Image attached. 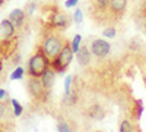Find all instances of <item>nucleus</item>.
Here are the masks:
<instances>
[{"label":"nucleus","instance_id":"f257e3e1","mask_svg":"<svg viewBox=\"0 0 146 132\" xmlns=\"http://www.w3.org/2000/svg\"><path fill=\"white\" fill-rule=\"evenodd\" d=\"M50 62H51V59L42 52V49H40L28 60V75L29 76L41 78L42 72L50 66Z\"/></svg>","mask_w":146,"mask_h":132},{"label":"nucleus","instance_id":"f03ea898","mask_svg":"<svg viewBox=\"0 0 146 132\" xmlns=\"http://www.w3.org/2000/svg\"><path fill=\"white\" fill-rule=\"evenodd\" d=\"M73 54H75V53H73V50H72L70 43L66 41L64 46H63V49L60 50V53L54 59H51L50 66L57 72V74H64L66 69L69 68V65L73 60Z\"/></svg>","mask_w":146,"mask_h":132},{"label":"nucleus","instance_id":"7ed1b4c3","mask_svg":"<svg viewBox=\"0 0 146 132\" xmlns=\"http://www.w3.org/2000/svg\"><path fill=\"white\" fill-rule=\"evenodd\" d=\"M64 43H66V40H63L60 35L51 32V34L45 35L41 49H42V52H44L48 57H50V59H54V57L60 53V50L63 49Z\"/></svg>","mask_w":146,"mask_h":132},{"label":"nucleus","instance_id":"20e7f679","mask_svg":"<svg viewBox=\"0 0 146 132\" xmlns=\"http://www.w3.org/2000/svg\"><path fill=\"white\" fill-rule=\"evenodd\" d=\"M27 87H28L29 94L32 95L34 98H36V100H44V98H47L48 90L44 87V84H42L41 78L29 76L28 81H27Z\"/></svg>","mask_w":146,"mask_h":132},{"label":"nucleus","instance_id":"39448f33","mask_svg":"<svg viewBox=\"0 0 146 132\" xmlns=\"http://www.w3.org/2000/svg\"><path fill=\"white\" fill-rule=\"evenodd\" d=\"M89 49H91L92 56H95L96 59H104L111 52V44L102 38H95V40H92Z\"/></svg>","mask_w":146,"mask_h":132},{"label":"nucleus","instance_id":"423d86ee","mask_svg":"<svg viewBox=\"0 0 146 132\" xmlns=\"http://www.w3.org/2000/svg\"><path fill=\"white\" fill-rule=\"evenodd\" d=\"M70 23H72V19L67 13H64V12H54L50 18V25L53 28L64 29L70 25Z\"/></svg>","mask_w":146,"mask_h":132},{"label":"nucleus","instance_id":"0eeeda50","mask_svg":"<svg viewBox=\"0 0 146 132\" xmlns=\"http://www.w3.org/2000/svg\"><path fill=\"white\" fill-rule=\"evenodd\" d=\"M129 0H110L108 5V12L114 18H120L121 15H124L126 7H127Z\"/></svg>","mask_w":146,"mask_h":132},{"label":"nucleus","instance_id":"6e6552de","mask_svg":"<svg viewBox=\"0 0 146 132\" xmlns=\"http://www.w3.org/2000/svg\"><path fill=\"white\" fill-rule=\"evenodd\" d=\"M91 57H92V53H91L89 47H88V46H80V49H79L78 53H76L78 63H79L82 68H86V66L91 63Z\"/></svg>","mask_w":146,"mask_h":132},{"label":"nucleus","instance_id":"1a4fd4ad","mask_svg":"<svg viewBox=\"0 0 146 132\" xmlns=\"http://www.w3.org/2000/svg\"><path fill=\"white\" fill-rule=\"evenodd\" d=\"M56 74H57V72H56L51 66H48V68L42 72V75H41V81H42L44 87H45L48 91L53 88L54 82H56Z\"/></svg>","mask_w":146,"mask_h":132},{"label":"nucleus","instance_id":"9d476101","mask_svg":"<svg viewBox=\"0 0 146 132\" xmlns=\"http://www.w3.org/2000/svg\"><path fill=\"white\" fill-rule=\"evenodd\" d=\"M9 19H10V22L13 23L16 28H21L23 25V22H25V10L13 9L10 12V15H9Z\"/></svg>","mask_w":146,"mask_h":132},{"label":"nucleus","instance_id":"9b49d317","mask_svg":"<svg viewBox=\"0 0 146 132\" xmlns=\"http://www.w3.org/2000/svg\"><path fill=\"white\" fill-rule=\"evenodd\" d=\"M88 116L91 119H94V121H101V119L105 117V109L101 106V104H92L89 106V109H88Z\"/></svg>","mask_w":146,"mask_h":132},{"label":"nucleus","instance_id":"f8f14e48","mask_svg":"<svg viewBox=\"0 0 146 132\" xmlns=\"http://www.w3.org/2000/svg\"><path fill=\"white\" fill-rule=\"evenodd\" d=\"M15 28L16 27L10 22V19H3L2 22H0V34H2V37H5V38L13 37Z\"/></svg>","mask_w":146,"mask_h":132},{"label":"nucleus","instance_id":"ddd939ff","mask_svg":"<svg viewBox=\"0 0 146 132\" xmlns=\"http://www.w3.org/2000/svg\"><path fill=\"white\" fill-rule=\"evenodd\" d=\"M13 116H15V113L10 110V107L7 106V103L0 101V122L2 121H10Z\"/></svg>","mask_w":146,"mask_h":132},{"label":"nucleus","instance_id":"4468645a","mask_svg":"<svg viewBox=\"0 0 146 132\" xmlns=\"http://www.w3.org/2000/svg\"><path fill=\"white\" fill-rule=\"evenodd\" d=\"M110 0H92V6L96 12H105L108 10Z\"/></svg>","mask_w":146,"mask_h":132},{"label":"nucleus","instance_id":"2eb2a0df","mask_svg":"<svg viewBox=\"0 0 146 132\" xmlns=\"http://www.w3.org/2000/svg\"><path fill=\"white\" fill-rule=\"evenodd\" d=\"M80 43H82V35L80 34H76L75 37H73V40H72V43H70V46H72V50H73V53H78V50L80 49Z\"/></svg>","mask_w":146,"mask_h":132},{"label":"nucleus","instance_id":"dca6fc26","mask_svg":"<svg viewBox=\"0 0 146 132\" xmlns=\"http://www.w3.org/2000/svg\"><path fill=\"white\" fill-rule=\"evenodd\" d=\"M102 35H104L105 38H114L115 35H117V28L113 27V25H110V27H107V28L102 31Z\"/></svg>","mask_w":146,"mask_h":132},{"label":"nucleus","instance_id":"f3484780","mask_svg":"<svg viewBox=\"0 0 146 132\" xmlns=\"http://www.w3.org/2000/svg\"><path fill=\"white\" fill-rule=\"evenodd\" d=\"M10 103H12V106H13V113H15V116H16V117H19V116L22 115V112H23V107H22V104H21L18 100H15V98L12 100Z\"/></svg>","mask_w":146,"mask_h":132},{"label":"nucleus","instance_id":"a211bd4d","mask_svg":"<svg viewBox=\"0 0 146 132\" xmlns=\"http://www.w3.org/2000/svg\"><path fill=\"white\" fill-rule=\"evenodd\" d=\"M133 129H135V128H133L131 122L127 121V119L121 122V123H120V128H118V131H121V132H131Z\"/></svg>","mask_w":146,"mask_h":132},{"label":"nucleus","instance_id":"6ab92c4d","mask_svg":"<svg viewBox=\"0 0 146 132\" xmlns=\"http://www.w3.org/2000/svg\"><path fill=\"white\" fill-rule=\"evenodd\" d=\"M23 76V69L21 66H18L13 72H12V75H10V79L12 81H15V79H21Z\"/></svg>","mask_w":146,"mask_h":132},{"label":"nucleus","instance_id":"aec40b11","mask_svg":"<svg viewBox=\"0 0 146 132\" xmlns=\"http://www.w3.org/2000/svg\"><path fill=\"white\" fill-rule=\"evenodd\" d=\"M73 19H75L76 23H82L83 22V13L80 9H76L75 12H73Z\"/></svg>","mask_w":146,"mask_h":132},{"label":"nucleus","instance_id":"412c9836","mask_svg":"<svg viewBox=\"0 0 146 132\" xmlns=\"http://www.w3.org/2000/svg\"><path fill=\"white\" fill-rule=\"evenodd\" d=\"M72 81H73V76H72V75H67V76H66V81H64V95L70 94V85H72Z\"/></svg>","mask_w":146,"mask_h":132},{"label":"nucleus","instance_id":"4be33fe9","mask_svg":"<svg viewBox=\"0 0 146 132\" xmlns=\"http://www.w3.org/2000/svg\"><path fill=\"white\" fill-rule=\"evenodd\" d=\"M57 131H60V132H69V131H70V126H69V123H66L64 121H58V123H57Z\"/></svg>","mask_w":146,"mask_h":132},{"label":"nucleus","instance_id":"5701e85b","mask_svg":"<svg viewBox=\"0 0 146 132\" xmlns=\"http://www.w3.org/2000/svg\"><path fill=\"white\" fill-rule=\"evenodd\" d=\"M78 2H79V0H66V2H64V7H66V9H70V7H76Z\"/></svg>","mask_w":146,"mask_h":132},{"label":"nucleus","instance_id":"b1692460","mask_svg":"<svg viewBox=\"0 0 146 132\" xmlns=\"http://www.w3.org/2000/svg\"><path fill=\"white\" fill-rule=\"evenodd\" d=\"M6 95H7V92H6L5 90H0V100H2V98H5Z\"/></svg>","mask_w":146,"mask_h":132},{"label":"nucleus","instance_id":"393cba45","mask_svg":"<svg viewBox=\"0 0 146 132\" xmlns=\"http://www.w3.org/2000/svg\"><path fill=\"white\" fill-rule=\"evenodd\" d=\"M34 10H35V5L28 6V13H34Z\"/></svg>","mask_w":146,"mask_h":132},{"label":"nucleus","instance_id":"a878e982","mask_svg":"<svg viewBox=\"0 0 146 132\" xmlns=\"http://www.w3.org/2000/svg\"><path fill=\"white\" fill-rule=\"evenodd\" d=\"M19 59H21V54H16V56L13 57V63H15V65L19 63Z\"/></svg>","mask_w":146,"mask_h":132},{"label":"nucleus","instance_id":"bb28decb","mask_svg":"<svg viewBox=\"0 0 146 132\" xmlns=\"http://www.w3.org/2000/svg\"><path fill=\"white\" fill-rule=\"evenodd\" d=\"M2 5H3V0H0V7H2Z\"/></svg>","mask_w":146,"mask_h":132},{"label":"nucleus","instance_id":"cd10ccee","mask_svg":"<svg viewBox=\"0 0 146 132\" xmlns=\"http://www.w3.org/2000/svg\"><path fill=\"white\" fill-rule=\"evenodd\" d=\"M145 31H146V23H145Z\"/></svg>","mask_w":146,"mask_h":132},{"label":"nucleus","instance_id":"c85d7f7f","mask_svg":"<svg viewBox=\"0 0 146 132\" xmlns=\"http://www.w3.org/2000/svg\"><path fill=\"white\" fill-rule=\"evenodd\" d=\"M28 2H32V0H28Z\"/></svg>","mask_w":146,"mask_h":132}]
</instances>
